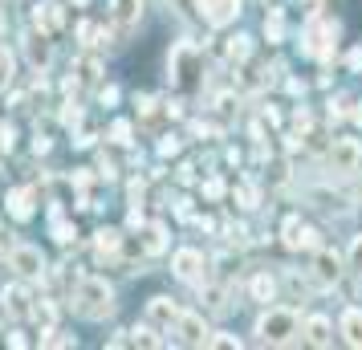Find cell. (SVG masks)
<instances>
[{
    "mask_svg": "<svg viewBox=\"0 0 362 350\" xmlns=\"http://www.w3.org/2000/svg\"><path fill=\"white\" fill-rule=\"evenodd\" d=\"M143 196H147V180H131V184H127V200L143 204Z\"/></svg>",
    "mask_w": 362,
    "mask_h": 350,
    "instance_id": "obj_38",
    "label": "cell"
},
{
    "mask_svg": "<svg viewBox=\"0 0 362 350\" xmlns=\"http://www.w3.org/2000/svg\"><path fill=\"white\" fill-rule=\"evenodd\" d=\"M350 115H354V122H358V127H362V106H354V110H350Z\"/></svg>",
    "mask_w": 362,
    "mask_h": 350,
    "instance_id": "obj_52",
    "label": "cell"
},
{
    "mask_svg": "<svg viewBox=\"0 0 362 350\" xmlns=\"http://www.w3.org/2000/svg\"><path fill=\"white\" fill-rule=\"evenodd\" d=\"M102 74H106V66H102L94 53H82L74 62V82L78 86H102Z\"/></svg>",
    "mask_w": 362,
    "mask_h": 350,
    "instance_id": "obj_20",
    "label": "cell"
},
{
    "mask_svg": "<svg viewBox=\"0 0 362 350\" xmlns=\"http://www.w3.org/2000/svg\"><path fill=\"white\" fill-rule=\"evenodd\" d=\"M69 4H74V8H82V4H90V0H69Z\"/></svg>",
    "mask_w": 362,
    "mask_h": 350,
    "instance_id": "obj_53",
    "label": "cell"
},
{
    "mask_svg": "<svg viewBox=\"0 0 362 350\" xmlns=\"http://www.w3.org/2000/svg\"><path fill=\"white\" fill-rule=\"evenodd\" d=\"M346 66L354 69V74H362V49H354L350 57H346Z\"/></svg>",
    "mask_w": 362,
    "mask_h": 350,
    "instance_id": "obj_46",
    "label": "cell"
},
{
    "mask_svg": "<svg viewBox=\"0 0 362 350\" xmlns=\"http://www.w3.org/2000/svg\"><path fill=\"white\" fill-rule=\"evenodd\" d=\"M293 122H297V131H310V110H305V106H297V115H293Z\"/></svg>",
    "mask_w": 362,
    "mask_h": 350,
    "instance_id": "obj_45",
    "label": "cell"
},
{
    "mask_svg": "<svg viewBox=\"0 0 362 350\" xmlns=\"http://www.w3.org/2000/svg\"><path fill=\"white\" fill-rule=\"evenodd\" d=\"M329 171L334 175H354L362 163V147H358V139H334V147H329Z\"/></svg>",
    "mask_w": 362,
    "mask_h": 350,
    "instance_id": "obj_10",
    "label": "cell"
},
{
    "mask_svg": "<svg viewBox=\"0 0 362 350\" xmlns=\"http://www.w3.org/2000/svg\"><path fill=\"white\" fill-rule=\"evenodd\" d=\"M171 334H175L180 346H204V342H208V322L199 314H183L180 310V317L171 322Z\"/></svg>",
    "mask_w": 362,
    "mask_h": 350,
    "instance_id": "obj_11",
    "label": "cell"
},
{
    "mask_svg": "<svg viewBox=\"0 0 362 350\" xmlns=\"http://www.w3.org/2000/svg\"><path fill=\"white\" fill-rule=\"evenodd\" d=\"M0 310H4V317H13V322L33 317V293H29V285L25 281L4 285V289H0Z\"/></svg>",
    "mask_w": 362,
    "mask_h": 350,
    "instance_id": "obj_7",
    "label": "cell"
},
{
    "mask_svg": "<svg viewBox=\"0 0 362 350\" xmlns=\"http://www.w3.org/2000/svg\"><path fill=\"white\" fill-rule=\"evenodd\" d=\"M4 33H8V17H4V8H0V41H4Z\"/></svg>",
    "mask_w": 362,
    "mask_h": 350,
    "instance_id": "obj_51",
    "label": "cell"
},
{
    "mask_svg": "<svg viewBox=\"0 0 362 350\" xmlns=\"http://www.w3.org/2000/svg\"><path fill=\"white\" fill-rule=\"evenodd\" d=\"M69 4H62V0H41V4H33V29L37 33H62L69 25Z\"/></svg>",
    "mask_w": 362,
    "mask_h": 350,
    "instance_id": "obj_9",
    "label": "cell"
},
{
    "mask_svg": "<svg viewBox=\"0 0 362 350\" xmlns=\"http://www.w3.org/2000/svg\"><path fill=\"white\" fill-rule=\"evenodd\" d=\"M110 21H115V33L131 37L143 21V0H110Z\"/></svg>",
    "mask_w": 362,
    "mask_h": 350,
    "instance_id": "obj_13",
    "label": "cell"
},
{
    "mask_svg": "<svg viewBox=\"0 0 362 350\" xmlns=\"http://www.w3.org/2000/svg\"><path fill=\"white\" fill-rule=\"evenodd\" d=\"M358 212H362V208H358Z\"/></svg>",
    "mask_w": 362,
    "mask_h": 350,
    "instance_id": "obj_55",
    "label": "cell"
},
{
    "mask_svg": "<svg viewBox=\"0 0 362 350\" xmlns=\"http://www.w3.org/2000/svg\"><path fill=\"white\" fill-rule=\"evenodd\" d=\"M57 118H62V127H78V122H82V102H78V98H66V102H62V115H57Z\"/></svg>",
    "mask_w": 362,
    "mask_h": 350,
    "instance_id": "obj_29",
    "label": "cell"
},
{
    "mask_svg": "<svg viewBox=\"0 0 362 350\" xmlns=\"http://www.w3.org/2000/svg\"><path fill=\"white\" fill-rule=\"evenodd\" d=\"M4 261H8V269L17 273L21 281H45V269H49L45 265V252L33 249V245H13Z\"/></svg>",
    "mask_w": 362,
    "mask_h": 350,
    "instance_id": "obj_4",
    "label": "cell"
},
{
    "mask_svg": "<svg viewBox=\"0 0 362 350\" xmlns=\"http://www.w3.org/2000/svg\"><path fill=\"white\" fill-rule=\"evenodd\" d=\"M139 245H143V257H159V252H167L171 233H167L163 220H143V224H139Z\"/></svg>",
    "mask_w": 362,
    "mask_h": 350,
    "instance_id": "obj_14",
    "label": "cell"
},
{
    "mask_svg": "<svg viewBox=\"0 0 362 350\" xmlns=\"http://www.w3.org/2000/svg\"><path fill=\"white\" fill-rule=\"evenodd\" d=\"M264 122H269V127H281V115L273 110V106H264Z\"/></svg>",
    "mask_w": 362,
    "mask_h": 350,
    "instance_id": "obj_50",
    "label": "cell"
},
{
    "mask_svg": "<svg viewBox=\"0 0 362 350\" xmlns=\"http://www.w3.org/2000/svg\"><path fill=\"white\" fill-rule=\"evenodd\" d=\"M90 249H94V257H98V261H115V265H118L122 233H118V228H98V233H94V240H90Z\"/></svg>",
    "mask_w": 362,
    "mask_h": 350,
    "instance_id": "obj_18",
    "label": "cell"
},
{
    "mask_svg": "<svg viewBox=\"0 0 362 350\" xmlns=\"http://www.w3.org/2000/svg\"><path fill=\"white\" fill-rule=\"evenodd\" d=\"M171 273H175L180 281H199V277H204V252L180 249L175 257H171Z\"/></svg>",
    "mask_w": 362,
    "mask_h": 350,
    "instance_id": "obj_16",
    "label": "cell"
},
{
    "mask_svg": "<svg viewBox=\"0 0 362 350\" xmlns=\"http://www.w3.org/2000/svg\"><path fill=\"white\" fill-rule=\"evenodd\" d=\"M131 346H163V338H159V326H151V322L134 326V330H131Z\"/></svg>",
    "mask_w": 362,
    "mask_h": 350,
    "instance_id": "obj_24",
    "label": "cell"
},
{
    "mask_svg": "<svg viewBox=\"0 0 362 350\" xmlns=\"http://www.w3.org/2000/svg\"><path fill=\"white\" fill-rule=\"evenodd\" d=\"M281 240H285V245H289V249H317V245H322V233H317V228H310V224H301V216H289L285 220V228H281Z\"/></svg>",
    "mask_w": 362,
    "mask_h": 350,
    "instance_id": "obj_12",
    "label": "cell"
},
{
    "mask_svg": "<svg viewBox=\"0 0 362 350\" xmlns=\"http://www.w3.org/2000/svg\"><path fill=\"white\" fill-rule=\"evenodd\" d=\"M248 53H252V41H248L245 33L228 37V45H224V57H228V62H248Z\"/></svg>",
    "mask_w": 362,
    "mask_h": 350,
    "instance_id": "obj_25",
    "label": "cell"
},
{
    "mask_svg": "<svg viewBox=\"0 0 362 350\" xmlns=\"http://www.w3.org/2000/svg\"><path fill=\"white\" fill-rule=\"evenodd\" d=\"M0 4H4V0H0Z\"/></svg>",
    "mask_w": 362,
    "mask_h": 350,
    "instance_id": "obj_54",
    "label": "cell"
},
{
    "mask_svg": "<svg viewBox=\"0 0 362 350\" xmlns=\"http://www.w3.org/2000/svg\"><path fill=\"white\" fill-rule=\"evenodd\" d=\"M204 346H224V350H232V346H240V338H236V334H212L208 330V342H204Z\"/></svg>",
    "mask_w": 362,
    "mask_h": 350,
    "instance_id": "obj_32",
    "label": "cell"
},
{
    "mask_svg": "<svg viewBox=\"0 0 362 350\" xmlns=\"http://www.w3.org/2000/svg\"><path fill=\"white\" fill-rule=\"evenodd\" d=\"M180 317V301H171V298H151L147 301V322L151 326H159V330H171V322Z\"/></svg>",
    "mask_w": 362,
    "mask_h": 350,
    "instance_id": "obj_19",
    "label": "cell"
},
{
    "mask_svg": "<svg viewBox=\"0 0 362 350\" xmlns=\"http://www.w3.org/2000/svg\"><path fill=\"white\" fill-rule=\"evenodd\" d=\"M305 338H310L313 346H329V342H334V326H329V317L313 314L310 322H305Z\"/></svg>",
    "mask_w": 362,
    "mask_h": 350,
    "instance_id": "obj_21",
    "label": "cell"
},
{
    "mask_svg": "<svg viewBox=\"0 0 362 350\" xmlns=\"http://www.w3.org/2000/svg\"><path fill=\"white\" fill-rule=\"evenodd\" d=\"M301 4H305V17H317L322 13V0H301Z\"/></svg>",
    "mask_w": 362,
    "mask_h": 350,
    "instance_id": "obj_48",
    "label": "cell"
},
{
    "mask_svg": "<svg viewBox=\"0 0 362 350\" xmlns=\"http://www.w3.org/2000/svg\"><path fill=\"white\" fill-rule=\"evenodd\" d=\"M167 82L175 86L180 94H196L204 86V49L196 41H175L171 53H167Z\"/></svg>",
    "mask_w": 362,
    "mask_h": 350,
    "instance_id": "obj_2",
    "label": "cell"
},
{
    "mask_svg": "<svg viewBox=\"0 0 362 350\" xmlns=\"http://www.w3.org/2000/svg\"><path fill=\"white\" fill-rule=\"evenodd\" d=\"M236 204H240V208H257V204H261V192H257L252 184L236 187Z\"/></svg>",
    "mask_w": 362,
    "mask_h": 350,
    "instance_id": "obj_31",
    "label": "cell"
},
{
    "mask_svg": "<svg viewBox=\"0 0 362 350\" xmlns=\"http://www.w3.org/2000/svg\"><path fill=\"white\" fill-rule=\"evenodd\" d=\"M134 106H139V118L143 122H151V118L159 115V98L155 94H134Z\"/></svg>",
    "mask_w": 362,
    "mask_h": 350,
    "instance_id": "obj_30",
    "label": "cell"
},
{
    "mask_svg": "<svg viewBox=\"0 0 362 350\" xmlns=\"http://www.w3.org/2000/svg\"><path fill=\"white\" fill-rule=\"evenodd\" d=\"M248 298H252V301H261V305H269V301L277 298V281H273L269 273H257V277L248 281Z\"/></svg>",
    "mask_w": 362,
    "mask_h": 350,
    "instance_id": "obj_22",
    "label": "cell"
},
{
    "mask_svg": "<svg viewBox=\"0 0 362 350\" xmlns=\"http://www.w3.org/2000/svg\"><path fill=\"white\" fill-rule=\"evenodd\" d=\"M192 8L208 29H228L232 21L240 17V0H196Z\"/></svg>",
    "mask_w": 362,
    "mask_h": 350,
    "instance_id": "obj_6",
    "label": "cell"
},
{
    "mask_svg": "<svg viewBox=\"0 0 362 350\" xmlns=\"http://www.w3.org/2000/svg\"><path fill=\"white\" fill-rule=\"evenodd\" d=\"M53 240H57L62 249H74V245H78V228H74V224H66V220L57 216V220H53Z\"/></svg>",
    "mask_w": 362,
    "mask_h": 350,
    "instance_id": "obj_27",
    "label": "cell"
},
{
    "mask_svg": "<svg viewBox=\"0 0 362 350\" xmlns=\"http://www.w3.org/2000/svg\"><path fill=\"white\" fill-rule=\"evenodd\" d=\"M78 41L82 45H94V25L90 21H78Z\"/></svg>",
    "mask_w": 362,
    "mask_h": 350,
    "instance_id": "obj_43",
    "label": "cell"
},
{
    "mask_svg": "<svg viewBox=\"0 0 362 350\" xmlns=\"http://www.w3.org/2000/svg\"><path fill=\"white\" fill-rule=\"evenodd\" d=\"M49 147H53V139L41 127H37V139H33V155H49Z\"/></svg>",
    "mask_w": 362,
    "mask_h": 350,
    "instance_id": "obj_40",
    "label": "cell"
},
{
    "mask_svg": "<svg viewBox=\"0 0 362 350\" xmlns=\"http://www.w3.org/2000/svg\"><path fill=\"white\" fill-rule=\"evenodd\" d=\"M37 200H41V192L29 187V184L8 187V196H4V212H8V220H17V224H29V220L37 216Z\"/></svg>",
    "mask_w": 362,
    "mask_h": 350,
    "instance_id": "obj_8",
    "label": "cell"
},
{
    "mask_svg": "<svg viewBox=\"0 0 362 350\" xmlns=\"http://www.w3.org/2000/svg\"><path fill=\"white\" fill-rule=\"evenodd\" d=\"M175 180H180L183 187L196 184V167H192V163H180V167H175Z\"/></svg>",
    "mask_w": 362,
    "mask_h": 350,
    "instance_id": "obj_41",
    "label": "cell"
},
{
    "mask_svg": "<svg viewBox=\"0 0 362 350\" xmlns=\"http://www.w3.org/2000/svg\"><path fill=\"white\" fill-rule=\"evenodd\" d=\"M313 277H317L322 289L338 285V277H342V257H338L334 249H322L317 252V261H313Z\"/></svg>",
    "mask_w": 362,
    "mask_h": 350,
    "instance_id": "obj_17",
    "label": "cell"
},
{
    "mask_svg": "<svg viewBox=\"0 0 362 350\" xmlns=\"http://www.w3.org/2000/svg\"><path fill=\"white\" fill-rule=\"evenodd\" d=\"M167 4H175V13H183V17H187V13H192V4H196V0H167Z\"/></svg>",
    "mask_w": 362,
    "mask_h": 350,
    "instance_id": "obj_47",
    "label": "cell"
},
{
    "mask_svg": "<svg viewBox=\"0 0 362 350\" xmlns=\"http://www.w3.org/2000/svg\"><path fill=\"white\" fill-rule=\"evenodd\" d=\"M94 143H98V134H94V131H82V134H74V147H94Z\"/></svg>",
    "mask_w": 362,
    "mask_h": 350,
    "instance_id": "obj_44",
    "label": "cell"
},
{
    "mask_svg": "<svg viewBox=\"0 0 362 350\" xmlns=\"http://www.w3.org/2000/svg\"><path fill=\"white\" fill-rule=\"evenodd\" d=\"M110 143H115V147H131V143H134V127L127 122V118L110 122Z\"/></svg>",
    "mask_w": 362,
    "mask_h": 350,
    "instance_id": "obj_28",
    "label": "cell"
},
{
    "mask_svg": "<svg viewBox=\"0 0 362 350\" xmlns=\"http://www.w3.org/2000/svg\"><path fill=\"white\" fill-rule=\"evenodd\" d=\"M8 346H29V338H25L21 330H13V334H8Z\"/></svg>",
    "mask_w": 362,
    "mask_h": 350,
    "instance_id": "obj_49",
    "label": "cell"
},
{
    "mask_svg": "<svg viewBox=\"0 0 362 350\" xmlns=\"http://www.w3.org/2000/svg\"><path fill=\"white\" fill-rule=\"evenodd\" d=\"M69 305L82 322H106L118 310L115 301V285L106 277H78V285L69 289Z\"/></svg>",
    "mask_w": 362,
    "mask_h": 350,
    "instance_id": "obj_1",
    "label": "cell"
},
{
    "mask_svg": "<svg viewBox=\"0 0 362 350\" xmlns=\"http://www.w3.org/2000/svg\"><path fill=\"white\" fill-rule=\"evenodd\" d=\"M159 155H163V159L180 155V139H175V134H163V139H159Z\"/></svg>",
    "mask_w": 362,
    "mask_h": 350,
    "instance_id": "obj_39",
    "label": "cell"
},
{
    "mask_svg": "<svg viewBox=\"0 0 362 350\" xmlns=\"http://www.w3.org/2000/svg\"><path fill=\"white\" fill-rule=\"evenodd\" d=\"M94 90H98V106H115V102L122 98L118 86H94Z\"/></svg>",
    "mask_w": 362,
    "mask_h": 350,
    "instance_id": "obj_35",
    "label": "cell"
},
{
    "mask_svg": "<svg viewBox=\"0 0 362 350\" xmlns=\"http://www.w3.org/2000/svg\"><path fill=\"white\" fill-rule=\"evenodd\" d=\"M13 147H17V127L13 122H0V151L8 155Z\"/></svg>",
    "mask_w": 362,
    "mask_h": 350,
    "instance_id": "obj_33",
    "label": "cell"
},
{
    "mask_svg": "<svg viewBox=\"0 0 362 350\" xmlns=\"http://www.w3.org/2000/svg\"><path fill=\"white\" fill-rule=\"evenodd\" d=\"M346 265H350V273H362V236H354V245H350V257H346Z\"/></svg>",
    "mask_w": 362,
    "mask_h": 350,
    "instance_id": "obj_36",
    "label": "cell"
},
{
    "mask_svg": "<svg viewBox=\"0 0 362 350\" xmlns=\"http://www.w3.org/2000/svg\"><path fill=\"white\" fill-rule=\"evenodd\" d=\"M13 82H17V57L0 45V90H8Z\"/></svg>",
    "mask_w": 362,
    "mask_h": 350,
    "instance_id": "obj_26",
    "label": "cell"
},
{
    "mask_svg": "<svg viewBox=\"0 0 362 350\" xmlns=\"http://www.w3.org/2000/svg\"><path fill=\"white\" fill-rule=\"evenodd\" d=\"M94 171H98V175L106 180V184H110V180H118V167H115V159H106V155H98V167H94Z\"/></svg>",
    "mask_w": 362,
    "mask_h": 350,
    "instance_id": "obj_37",
    "label": "cell"
},
{
    "mask_svg": "<svg viewBox=\"0 0 362 350\" xmlns=\"http://www.w3.org/2000/svg\"><path fill=\"white\" fill-rule=\"evenodd\" d=\"M264 37H269L273 45H277V41H281V13H277V8H273V13L264 17Z\"/></svg>",
    "mask_w": 362,
    "mask_h": 350,
    "instance_id": "obj_34",
    "label": "cell"
},
{
    "mask_svg": "<svg viewBox=\"0 0 362 350\" xmlns=\"http://www.w3.org/2000/svg\"><path fill=\"white\" fill-rule=\"evenodd\" d=\"M334 37H338V21H322V13H317V17H310L305 33H301V53H310V57H322V62H326Z\"/></svg>",
    "mask_w": 362,
    "mask_h": 350,
    "instance_id": "obj_5",
    "label": "cell"
},
{
    "mask_svg": "<svg viewBox=\"0 0 362 350\" xmlns=\"http://www.w3.org/2000/svg\"><path fill=\"white\" fill-rule=\"evenodd\" d=\"M338 330L350 346H362V310H346L342 322H338Z\"/></svg>",
    "mask_w": 362,
    "mask_h": 350,
    "instance_id": "obj_23",
    "label": "cell"
},
{
    "mask_svg": "<svg viewBox=\"0 0 362 350\" xmlns=\"http://www.w3.org/2000/svg\"><path fill=\"white\" fill-rule=\"evenodd\" d=\"M297 334H301V314L297 310L273 305V310H264L257 317V338L269 342V346H289V342H297Z\"/></svg>",
    "mask_w": 362,
    "mask_h": 350,
    "instance_id": "obj_3",
    "label": "cell"
},
{
    "mask_svg": "<svg viewBox=\"0 0 362 350\" xmlns=\"http://www.w3.org/2000/svg\"><path fill=\"white\" fill-rule=\"evenodd\" d=\"M25 57H29V66L37 69V74H45L49 69V62H53V41H49V33H25Z\"/></svg>",
    "mask_w": 362,
    "mask_h": 350,
    "instance_id": "obj_15",
    "label": "cell"
},
{
    "mask_svg": "<svg viewBox=\"0 0 362 350\" xmlns=\"http://www.w3.org/2000/svg\"><path fill=\"white\" fill-rule=\"evenodd\" d=\"M204 196H208V200H224V180H208V184H204Z\"/></svg>",
    "mask_w": 362,
    "mask_h": 350,
    "instance_id": "obj_42",
    "label": "cell"
}]
</instances>
